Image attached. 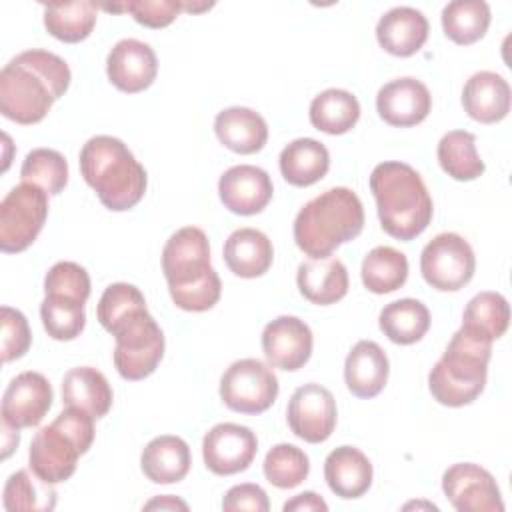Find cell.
Returning a JSON list of instances; mask_svg holds the SVG:
<instances>
[{
  "label": "cell",
  "instance_id": "6da1fadb",
  "mask_svg": "<svg viewBox=\"0 0 512 512\" xmlns=\"http://www.w3.org/2000/svg\"><path fill=\"white\" fill-rule=\"evenodd\" d=\"M68 64L48 50H26L0 72V112L16 124L40 122L70 86Z\"/></svg>",
  "mask_w": 512,
  "mask_h": 512
},
{
  "label": "cell",
  "instance_id": "7a4b0ae2",
  "mask_svg": "<svg viewBox=\"0 0 512 512\" xmlns=\"http://www.w3.org/2000/svg\"><path fill=\"white\" fill-rule=\"evenodd\" d=\"M162 272L172 302L186 312H206L220 300L222 284L210 264L208 236L196 226H184L168 238Z\"/></svg>",
  "mask_w": 512,
  "mask_h": 512
},
{
  "label": "cell",
  "instance_id": "3957f363",
  "mask_svg": "<svg viewBox=\"0 0 512 512\" xmlns=\"http://www.w3.org/2000/svg\"><path fill=\"white\" fill-rule=\"evenodd\" d=\"M382 230L402 242L420 236L434 214L432 198L422 176L404 162H380L370 174Z\"/></svg>",
  "mask_w": 512,
  "mask_h": 512
},
{
  "label": "cell",
  "instance_id": "277c9868",
  "mask_svg": "<svg viewBox=\"0 0 512 512\" xmlns=\"http://www.w3.org/2000/svg\"><path fill=\"white\" fill-rule=\"evenodd\" d=\"M80 172L102 206L114 212L134 208L148 186L144 166L114 136H92L80 150Z\"/></svg>",
  "mask_w": 512,
  "mask_h": 512
},
{
  "label": "cell",
  "instance_id": "5b68a950",
  "mask_svg": "<svg viewBox=\"0 0 512 512\" xmlns=\"http://www.w3.org/2000/svg\"><path fill=\"white\" fill-rule=\"evenodd\" d=\"M364 228L358 194L336 186L302 206L294 220L296 246L310 258H328L338 246L354 240Z\"/></svg>",
  "mask_w": 512,
  "mask_h": 512
},
{
  "label": "cell",
  "instance_id": "8992f818",
  "mask_svg": "<svg viewBox=\"0 0 512 512\" xmlns=\"http://www.w3.org/2000/svg\"><path fill=\"white\" fill-rule=\"evenodd\" d=\"M490 356L492 342H484L462 328L454 332L442 358L428 374L434 400L452 408L474 402L486 386Z\"/></svg>",
  "mask_w": 512,
  "mask_h": 512
},
{
  "label": "cell",
  "instance_id": "52a82bcc",
  "mask_svg": "<svg viewBox=\"0 0 512 512\" xmlns=\"http://www.w3.org/2000/svg\"><path fill=\"white\" fill-rule=\"evenodd\" d=\"M94 418L78 408L62 410L52 424L40 428L28 450L30 470L48 484L68 480L76 462L94 442Z\"/></svg>",
  "mask_w": 512,
  "mask_h": 512
},
{
  "label": "cell",
  "instance_id": "ba28073f",
  "mask_svg": "<svg viewBox=\"0 0 512 512\" xmlns=\"http://www.w3.org/2000/svg\"><path fill=\"white\" fill-rule=\"evenodd\" d=\"M48 194L28 182L14 186L0 202V250L16 254L26 250L44 228Z\"/></svg>",
  "mask_w": 512,
  "mask_h": 512
},
{
  "label": "cell",
  "instance_id": "9c48e42d",
  "mask_svg": "<svg viewBox=\"0 0 512 512\" xmlns=\"http://www.w3.org/2000/svg\"><path fill=\"white\" fill-rule=\"evenodd\" d=\"M112 336L116 338L114 366L124 380L150 376L164 356V332L148 310L124 322Z\"/></svg>",
  "mask_w": 512,
  "mask_h": 512
},
{
  "label": "cell",
  "instance_id": "30bf717a",
  "mask_svg": "<svg viewBox=\"0 0 512 512\" xmlns=\"http://www.w3.org/2000/svg\"><path fill=\"white\" fill-rule=\"evenodd\" d=\"M278 378L258 358L232 362L220 378L222 402L240 414H262L278 398Z\"/></svg>",
  "mask_w": 512,
  "mask_h": 512
},
{
  "label": "cell",
  "instance_id": "8fae6325",
  "mask_svg": "<svg viewBox=\"0 0 512 512\" xmlns=\"http://www.w3.org/2000/svg\"><path fill=\"white\" fill-rule=\"evenodd\" d=\"M476 270L474 250L460 234L442 232L434 236L422 250L420 272L424 280L442 292L464 288Z\"/></svg>",
  "mask_w": 512,
  "mask_h": 512
},
{
  "label": "cell",
  "instance_id": "7c38bea8",
  "mask_svg": "<svg viewBox=\"0 0 512 512\" xmlns=\"http://www.w3.org/2000/svg\"><path fill=\"white\" fill-rule=\"evenodd\" d=\"M336 400L332 392L316 382L294 390L286 408V420L294 436L304 442L320 444L328 440L336 428Z\"/></svg>",
  "mask_w": 512,
  "mask_h": 512
},
{
  "label": "cell",
  "instance_id": "4fadbf2b",
  "mask_svg": "<svg viewBox=\"0 0 512 512\" xmlns=\"http://www.w3.org/2000/svg\"><path fill=\"white\" fill-rule=\"evenodd\" d=\"M442 490L458 512H502L504 502L494 476L474 464L458 462L442 474Z\"/></svg>",
  "mask_w": 512,
  "mask_h": 512
},
{
  "label": "cell",
  "instance_id": "5bb4252c",
  "mask_svg": "<svg viewBox=\"0 0 512 512\" xmlns=\"http://www.w3.org/2000/svg\"><path fill=\"white\" fill-rule=\"evenodd\" d=\"M258 452L256 434L240 424L222 422L212 426L202 440L204 464L212 474L232 476L244 472Z\"/></svg>",
  "mask_w": 512,
  "mask_h": 512
},
{
  "label": "cell",
  "instance_id": "9a60e30c",
  "mask_svg": "<svg viewBox=\"0 0 512 512\" xmlns=\"http://www.w3.org/2000/svg\"><path fill=\"white\" fill-rule=\"evenodd\" d=\"M54 400L48 378L40 372H22L10 380L2 396V424L14 430L32 428L42 422Z\"/></svg>",
  "mask_w": 512,
  "mask_h": 512
},
{
  "label": "cell",
  "instance_id": "2e32d148",
  "mask_svg": "<svg viewBox=\"0 0 512 512\" xmlns=\"http://www.w3.org/2000/svg\"><path fill=\"white\" fill-rule=\"evenodd\" d=\"M312 344L310 326L296 316H278L262 332V350L268 364L286 372H294L310 360Z\"/></svg>",
  "mask_w": 512,
  "mask_h": 512
},
{
  "label": "cell",
  "instance_id": "e0dca14e",
  "mask_svg": "<svg viewBox=\"0 0 512 512\" xmlns=\"http://www.w3.org/2000/svg\"><path fill=\"white\" fill-rule=\"evenodd\" d=\"M106 74L118 90L136 94L146 90L156 80L158 60L146 42L124 38L108 52Z\"/></svg>",
  "mask_w": 512,
  "mask_h": 512
},
{
  "label": "cell",
  "instance_id": "ac0fdd59",
  "mask_svg": "<svg viewBox=\"0 0 512 512\" xmlns=\"http://www.w3.org/2000/svg\"><path fill=\"white\" fill-rule=\"evenodd\" d=\"M272 192L274 186L268 172L252 164L232 166L218 180L222 204L240 216L262 212L272 200Z\"/></svg>",
  "mask_w": 512,
  "mask_h": 512
},
{
  "label": "cell",
  "instance_id": "d6986e66",
  "mask_svg": "<svg viewBox=\"0 0 512 512\" xmlns=\"http://www.w3.org/2000/svg\"><path fill=\"white\" fill-rule=\"evenodd\" d=\"M432 96L420 80L412 76L396 78L384 84L376 94L378 116L398 128L416 126L430 114Z\"/></svg>",
  "mask_w": 512,
  "mask_h": 512
},
{
  "label": "cell",
  "instance_id": "ffe728a7",
  "mask_svg": "<svg viewBox=\"0 0 512 512\" xmlns=\"http://www.w3.org/2000/svg\"><path fill=\"white\" fill-rule=\"evenodd\" d=\"M428 30V20L420 10L396 6L378 20L376 40L388 54L408 58L424 46Z\"/></svg>",
  "mask_w": 512,
  "mask_h": 512
},
{
  "label": "cell",
  "instance_id": "44dd1931",
  "mask_svg": "<svg viewBox=\"0 0 512 512\" xmlns=\"http://www.w3.org/2000/svg\"><path fill=\"white\" fill-rule=\"evenodd\" d=\"M390 374V362L380 344L360 340L352 346L344 362V382L358 398L378 396Z\"/></svg>",
  "mask_w": 512,
  "mask_h": 512
},
{
  "label": "cell",
  "instance_id": "7402d4cb",
  "mask_svg": "<svg viewBox=\"0 0 512 512\" xmlns=\"http://www.w3.org/2000/svg\"><path fill=\"white\" fill-rule=\"evenodd\" d=\"M510 86L490 70L472 74L462 90L464 112L480 124H496L510 112Z\"/></svg>",
  "mask_w": 512,
  "mask_h": 512
},
{
  "label": "cell",
  "instance_id": "603a6c76",
  "mask_svg": "<svg viewBox=\"0 0 512 512\" xmlns=\"http://www.w3.org/2000/svg\"><path fill=\"white\" fill-rule=\"evenodd\" d=\"M296 284L300 294L318 306H328L342 300L348 292L346 266L334 258H312L298 266Z\"/></svg>",
  "mask_w": 512,
  "mask_h": 512
},
{
  "label": "cell",
  "instance_id": "cb8c5ba5",
  "mask_svg": "<svg viewBox=\"0 0 512 512\" xmlns=\"http://www.w3.org/2000/svg\"><path fill=\"white\" fill-rule=\"evenodd\" d=\"M324 478L336 496L344 500L360 498L372 484V464L358 448L338 446L326 456Z\"/></svg>",
  "mask_w": 512,
  "mask_h": 512
},
{
  "label": "cell",
  "instance_id": "d4e9b609",
  "mask_svg": "<svg viewBox=\"0 0 512 512\" xmlns=\"http://www.w3.org/2000/svg\"><path fill=\"white\" fill-rule=\"evenodd\" d=\"M112 388L106 376L92 366L70 368L62 378V404L102 418L112 408Z\"/></svg>",
  "mask_w": 512,
  "mask_h": 512
},
{
  "label": "cell",
  "instance_id": "484cf974",
  "mask_svg": "<svg viewBox=\"0 0 512 512\" xmlns=\"http://www.w3.org/2000/svg\"><path fill=\"white\" fill-rule=\"evenodd\" d=\"M214 132L218 140L236 154L260 152L268 140L266 120L252 108L232 106L216 114Z\"/></svg>",
  "mask_w": 512,
  "mask_h": 512
},
{
  "label": "cell",
  "instance_id": "4316f807",
  "mask_svg": "<svg viewBox=\"0 0 512 512\" xmlns=\"http://www.w3.org/2000/svg\"><path fill=\"white\" fill-rule=\"evenodd\" d=\"M274 248L270 238L256 228L234 230L224 244V262L240 278H258L272 266Z\"/></svg>",
  "mask_w": 512,
  "mask_h": 512
},
{
  "label": "cell",
  "instance_id": "83f0119b",
  "mask_svg": "<svg viewBox=\"0 0 512 512\" xmlns=\"http://www.w3.org/2000/svg\"><path fill=\"white\" fill-rule=\"evenodd\" d=\"M192 458L180 436L164 434L146 444L140 456L144 476L154 484H174L186 478Z\"/></svg>",
  "mask_w": 512,
  "mask_h": 512
},
{
  "label": "cell",
  "instance_id": "f1b7e54d",
  "mask_svg": "<svg viewBox=\"0 0 512 512\" xmlns=\"http://www.w3.org/2000/svg\"><path fill=\"white\" fill-rule=\"evenodd\" d=\"M328 168V148L314 138L292 140L280 152V172L292 186H312L326 176Z\"/></svg>",
  "mask_w": 512,
  "mask_h": 512
},
{
  "label": "cell",
  "instance_id": "f546056e",
  "mask_svg": "<svg viewBox=\"0 0 512 512\" xmlns=\"http://www.w3.org/2000/svg\"><path fill=\"white\" fill-rule=\"evenodd\" d=\"M360 118L358 98L340 88H328L314 96L310 104V122L316 130L338 136L350 132Z\"/></svg>",
  "mask_w": 512,
  "mask_h": 512
},
{
  "label": "cell",
  "instance_id": "4dcf8cb0",
  "mask_svg": "<svg viewBox=\"0 0 512 512\" xmlns=\"http://www.w3.org/2000/svg\"><path fill=\"white\" fill-rule=\"evenodd\" d=\"M378 324L390 342L408 346L428 332L430 312L420 300L400 298L382 308Z\"/></svg>",
  "mask_w": 512,
  "mask_h": 512
},
{
  "label": "cell",
  "instance_id": "1f68e13d",
  "mask_svg": "<svg viewBox=\"0 0 512 512\" xmlns=\"http://www.w3.org/2000/svg\"><path fill=\"white\" fill-rule=\"evenodd\" d=\"M510 306L508 300L498 292H480L464 308L462 330L472 336L494 342L508 330Z\"/></svg>",
  "mask_w": 512,
  "mask_h": 512
},
{
  "label": "cell",
  "instance_id": "d6a6232c",
  "mask_svg": "<svg viewBox=\"0 0 512 512\" xmlns=\"http://www.w3.org/2000/svg\"><path fill=\"white\" fill-rule=\"evenodd\" d=\"M98 6L88 0L54 2L44 6V26L60 42L76 44L86 40L96 24Z\"/></svg>",
  "mask_w": 512,
  "mask_h": 512
},
{
  "label": "cell",
  "instance_id": "836d02e7",
  "mask_svg": "<svg viewBox=\"0 0 512 512\" xmlns=\"http://www.w3.org/2000/svg\"><path fill=\"white\" fill-rule=\"evenodd\" d=\"M438 162L442 170L460 182L476 180L484 174L486 166L476 150L474 134L466 130H450L438 142Z\"/></svg>",
  "mask_w": 512,
  "mask_h": 512
},
{
  "label": "cell",
  "instance_id": "e575fe53",
  "mask_svg": "<svg viewBox=\"0 0 512 512\" xmlns=\"http://www.w3.org/2000/svg\"><path fill=\"white\" fill-rule=\"evenodd\" d=\"M360 276L362 284L374 294L394 292L408 278V258L392 246H376L364 256Z\"/></svg>",
  "mask_w": 512,
  "mask_h": 512
},
{
  "label": "cell",
  "instance_id": "d590c367",
  "mask_svg": "<svg viewBox=\"0 0 512 512\" xmlns=\"http://www.w3.org/2000/svg\"><path fill=\"white\" fill-rule=\"evenodd\" d=\"M490 6L482 0H454L442 10L444 34L460 44L468 46L478 42L490 26Z\"/></svg>",
  "mask_w": 512,
  "mask_h": 512
},
{
  "label": "cell",
  "instance_id": "8d00e7d4",
  "mask_svg": "<svg viewBox=\"0 0 512 512\" xmlns=\"http://www.w3.org/2000/svg\"><path fill=\"white\" fill-rule=\"evenodd\" d=\"M54 484L42 482L34 472L30 476L28 470H18L10 474L4 484V508L10 512L16 510H38L48 512L56 506V490Z\"/></svg>",
  "mask_w": 512,
  "mask_h": 512
},
{
  "label": "cell",
  "instance_id": "74e56055",
  "mask_svg": "<svg viewBox=\"0 0 512 512\" xmlns=\"http://www.w3.org/2000/svg\"><path fill=\"white\" fill-rule=\"evenodd\" d=\"M22 182L42 188L46 194H60L68 184V162L52 148H34L26 154L20 168Z\"/></svg>",
  "mask_w": 512,
  "mask_h": 512
},
{
  "label": "cell",
  "instance_id": "f35d334b",
  "mask_svg": "<svg viewBox=\"0 0 512 512\" xmlns=\"http://www.w3.org/2000/svg\"><path fill=\"white\" fill-rule=\"evenodd\" d=\"M144 294L128 282L110 284L98 302V322L110 334H114L124 322L134 318L140 312H146Z\"/></svg>",
  "mask_w": 512,
  "mask_h": 512
},
{
  "label": "cell",
  "instance_id": "ab89813d",
  "mask_svg": "<svg viewBox=\"0 0 512 512\" xmlns=\"http://www.w3.org/2000/svg\"><path fill=\"white\" fill-rule=\"evenodd\" d=\"M40 318L50 338L68 342L80 336L86 326L84 304L56 294H46L40 304Z\"/></svg>",
  "mask_w": 512,
  "mask_h": 512
},
{
  "label": "cell",
  "instance_id": "60d3db41",
  "mask_svg": "<svg viewBox=\"0 0 512 512\" xmlns=\"http://www.w3.org/2000/svg\"><path fill=\"white\" fill-rule=\"evenodd\" d=\"M310 472V460L304 450L294 444H276L264 458L266 480L282 490H290L306 480Z\"/></svg>",
  "mask_w": 512,
  "mask_h": 512
},
{
  "label": "cell",
  "instance_id": "b9f144b4",
  "mask_svg": "<svg viewBox=\"0 0 512 512\" xmlns=\"http://www.w3.org/2000/svg\"><path fill=\"white\" fill-rule=\"evenodd\" d=\"M106 12H128L132 18L146 28H164L184 12V2L180 0H128L118 4H96Z\"/></svg>",
  "mask_w": 512,
  "mask_h": 512
},
{
  "label": "cell",
  "instance_id": "7bdbcfd3",
  "mask_svg": "<svg viewBox=\"0 0 512 512\" xmlns=\"http://www.w3.org/2000/svg\"><path fill=\"white\" fill-rule=\"evenodd\" d=\"M44 294L74 298L86 304L90 296V276L76 262H56L44 278Z\"/></svg>",
  "mask_w": 512,
  "mask_h": 512
},
{
  "label": "cell",
  "instance_id": "ee69618b",
  "mask_svg": "<svg viewBox=\"0 0 512 512\" xmlns=\"http://www.w3.org/2000/svg\"><path fill=\"white\" fill-rule=\"evenodd\" d=\"M0 322H2V362L8 364L12 360L22 358L30 344L32 334L26 316L10 306L0 308Z\"/></svg>",
  "mask_w": 512,
  "mask_h": 512
},
{
  "label": "cell",
  "instance_id": "f6af8a7d",
  "mask_svg": "<svg viewBox=\"0 0 512 512\" xmlns=\"http://www.w3.org/2000/svg\"><path fill=\"white\" fill-rule=\"evenodd\" d=\"M222 510L226 512H236V510H252V512H268L270 502L266 492L258 484H236L232 486L224 500H222Z\"/></svg>",
  "mask_w": 512,
  "mask_h": 512
},
{
  "label": "cell",
  "instance_id": "bcb514c9",
  "mask_svg": "<svg viewBox=\"0 0 512 512\" xmlns=\"http://www.w3.org/2000/svg\"><path fill=\"white\" fill-rule=\"evenodd\" d=\"M284 512H326L328 504L316 492H302L282 506Z\"/></svg>",
  "mask_w": 512,
  "mask_h": 512
},
{
  "label": "cell",
  "instance_id": "7dc6e473",
  "mask_svg": "<svg viewBox=\"0 0 512 512\" xmlns=\"http://www.w3.org/2000/svg\"><path fill=\"white\" fill-rule=\"evenodd\" d=\"M144 510H188V504L176 496H158L144 504Z\"/></svg>",
  "mask_w": 512,
  "mask_h": 512
}]
</instances>
